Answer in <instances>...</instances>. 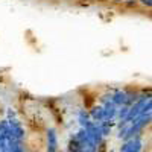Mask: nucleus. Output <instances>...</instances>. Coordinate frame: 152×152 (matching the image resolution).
<instances>
[{
    "instance_id": "nucleus-1",
    "label": "nucleus",
    "mask_w": 152,
    "mask_h": 152,
    "mask_svg": "<svg viewBox=\"0 0 152 152\" xmlns=\"http://www.w3.org/2000/svg\"><path fill=\"white\" fill-rule=\"evenodd\" d=\"M151 99V94H145V96H140V97H138L137 100H135V102L129 107V110H128V114H126V117L122 120V122H125V123H129V122H132L137 116H138V114H140L142 113V110H143V107L146 105V102H148V100Z\"/></svg>"
},
{
    "instance_id": "nucleus-2",
    "label": "nucleus",
    "mask_w": 152,
    "mask_h": 152,
    "mask_svg": "<svg viewBox=\"0 0 152 152\" xmlns=\"http://www.w3.org/2000/svg\"><path fill=\"white\" fill-rule=\"evenodd\" d=\"M142 140H140V137L138 135H134L132 138H129V140H126L125 145L122 146L120 152H140L142 151Z\"/></svg>"
},
{
    "instance_id": "nucleus-3",
    "label": "nucleus",
    "mask_w": 152,
    "mask_h": 152,
    "mask_svg": "<svg viewBox=\"0 0 152 152\" xmlns=\"http://www.w3.org/2000/svg\"><path fill=\"white\" fill-rule=\"evenodd\" d=\"M47 152H58V137L53 128L47 129Z\"/></svg>"
},
{
    "instance_id": "nucleus-4",
    "label": "nucleus",
    "mask_w": 152,
    "mask_h": 152,
    "mask_svg": "<svg viewBox=\"0 0 152 152\" xmlns=\"http://www.w3.org/2000/svg\"><path fill=\"white\" fill-rule=\"evenodd\" d=\"M116 113H117V107L113 102H107L104 105V120H113L116 117Z\"/></svg>"
},
{
    "instance_id": "nucleus-5",
    "label": "nucleus",
    "mask_w": 152,
    "mask_h": 152,
    "mask_svg": "<svg viewBox=\"0 0 152 152\" xmlns=\"http://www.w3.org/2000/svg\"><path fill=\"white\" fill-rule=\"evenodd\" d=\"M126 94H128V91H122V90H119V91H116V93H113L111 102L116 105V107L125 105V102H126Z\"/></svg>"
},
{
    "instance_id": "nucleus-6",
    "label": "nucleus",
    "mask_w": 152,
    "mask_h": 152,
    "mask_svg": "<svg viewBox=\"0 0 152 152\" xmlns=\"http://www.w3.org/2000/svg\"><path fill=\"white\" fill-rule=\"evenodd\" d=\"M94 122H100V120H104V107H93V110L90 111V114H88Z\"/></svg>"
},
{
    "instance_id": "nucleus-7",
    "label": "nucleus",
    "mask_w": 152,
    "mask_h": 152,
    "mask_svg": "<svg viewBox=\"0 0 152 152\" xmlns=\"http://www.w3.org/2000/svg\"><path fill=\"white\" fill-rule=\"evenodd\" d=\"M78 120H79V125L82 126V128H85V126L90 123V116H88V113H87L85 110H81V111H79Z\"/></svg>"
},
{
    "instance_id": "nucleus-8",
    "label": "nucleus",
    "mask_w": 152,
    "mask_h": 152,
    "mask_svg": "<svg viewBox=\"0 0 152 152\" xmlns=\"http://www.w3.org/2000/svg\"><path fill=\"white\" fill-rule=\"evenodd\" d=\"M119 110H117V116H119V119L120 120H123L125 117H126V114H128V110H129V107L128 105H122V107H117Z\"/></svg>"
},
{
    "instance_id": "nucleus-9",
    "label": "nucleus",
    "mask_w": 152,
    "mask_h": 152,
    "mask_svg": "<svg viewBox=\"0 0 152 152\" xmlns=\"http://www.w3.org/2000/svg\"><path fill=\"white\" fill-rule=\"evenodd\" d=\"M140 2H142V5H145L148 8H151V5H152V0H140Z\"/></svg>"
},
{
    "instance_id": "nucleus-10",
    "label": "nucleus",
    "mask_w": 152,
    "mask_h": 152,
    "mask_svg": "<svg viewBox=\"0 0 152 152\" xmlns=\"http://www.w3.org/2000/svg\"><path fill=\"white\" fill-rule=\"evenodd\" d=\"M76 152H87V151H85V149H82V148H81V149H78V151H76Z\"/></svg>"
},
{
    "instance_id": "nucleus-11",
    "label": "nucleus",
    "mask_w": 152,
    "mask_h": 152,
    "mask_svg": "<svg viewBox=\"0 0 152 152\" xmlns=\"http://www.w3.org/2000/svg\"><path fill=\"white\" fill-rule=\"evenodd\" d=\"M114 2H125V0H114Z\"/></svg>"
},
{
    "instance_id": "nucleus-12",
    "label": "nucleus",
    "mask_w": 152,
    "mask_h": 152,
    "mask_svg": "<svg viewBox=\"0 0 152 152\" xmlns=\"http://www.w3.org/2000/svg\"><path fill=\"white\" fill-rule=\"evenodd\" d=\"M134 2H135V0H134Z\"/></svg>"
}]
</instances>
